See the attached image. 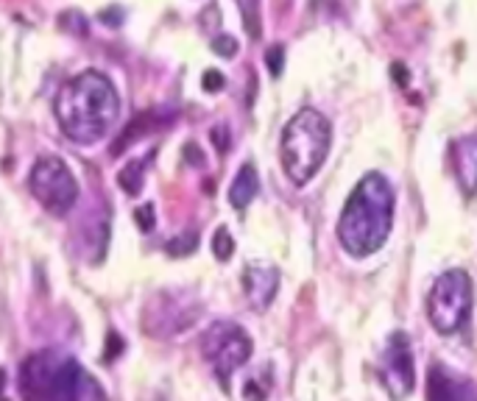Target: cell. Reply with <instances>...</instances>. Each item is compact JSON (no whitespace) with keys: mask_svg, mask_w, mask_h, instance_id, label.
<instances>
[{"mask_svg":"<svg viewBox=\"0 0 477 401\" xmlns=\"http://www.w3.org/2000/svg\"><path fill=\"white\" fill-rule=\"evenodd\" d=\"M380 385L394 401H405L416 385V365H413V346L405 331H394L386 343V351L377 365Z\"/></svg>","mask_w":477,"mask_h":401,"instance_id":"obj_9","label":"cell"},{"mask_svg":"<svg viewBox=\"0 0 477 401\" xmlns=\"http://www.w3.org/2000/svg\"><path fill=\"white\" fill-rule=\"evenodd\" d=\"M201 357L210 362V368L215 371L218 382L227 388L229 376L243 368L251 357V337L246 334V329L232 321L212 323L204 334H201Z\"/></svg>","mask_w":477,"mask_h":401,"instance_id":"obj_7","label":"cell"},{"mask_svg":"<svg viewBox=\"0 0 477 401\" xmlns=\"http://www.w3.org/2000/svg\"><path fill=\"white\" fill-rule=\"evenodd\" d=\"M98 17H101L106 25H120V20H123V8H103Z\"/></svg>","mask_w":477,"mask_h":401,"instance_id":"obj_25","label":"cell"},{"mask_svg":"<svg viewBox=\"0 0 477 401\" xmlns=\"http://www.w3.org/2000/svg\"><path fill=\"white\" fill-rule=\"evenodd\" d=\"M394 226V187L383 173H366L338 221V240L346 254L363 259L380 251Z\"/></svg>","mask_w":477,"mask_h":401,"instance_id":"obj_2","label":"cell"},{"mask_svg":"<svg viewBox=\"0 0 477 401\" xmlns=\"http://www.w3.org/2000/svg\"><path fill=\"white\" fill-rule=\"evenodd\" d=\"M81 368L76 360L39 351L20 365V390L25 401H79Z\"/></svg>","mask_w":477,"mask_h":401,"instance_id":"obj_4","label":"cell"},{"mask_svg":"<svg viewBox=\"0 0 477 401\" xmlns=\"http://www.w3.org/2000/svg\"><path fill=\"white\" fill-rule=\"evenodd\" d=\"M427 401H477L475 382L447 365H430Z\"/></svg>","mask_w":477,"mask_h":401,"instance_id":"obj_11","label":"cell"},{"mask_svg":"<svg viewBox=\"0 0 477 401\" xmlns=\"http://www.w3.org/2000/svg\"><path fill=\"white\" fill-rule=\"evenodd\" d=\"M238 8L243 14V25L248 37H260V0H238Z\"/></svg>","mask_w":477,"mask_h":401,"instance_id":"obj_16","label":"cell"},{"mask_svg":"<svg viewBox=\"0 0 477 401\" xmlns=\"http://www.w3.org/2000/svg\"><path fill=\"white\" fill-rule=\"evenodd\" d=\"M134 223H137L143 232H151L154 223H157V221H154V206H151V204L137 206V209H134Z\"/></svg>","mask_w":477,"mask_h":401,"instance_id":"obj_21","label":"cell"},{"mask_svg":"<svg viewBox=\"0 0 477 401\" xmlns=\"http://www.w3.org/2000/svg\"><path fill=\"white\" fill-rule=\"evenodd\" d=\"M53 112L68 140L79 145H92L117 120L120 98L115 84L103 73L84 70L56 92Z\"/></svg>","mask_w":477,"mask_h":401,"instance_id":"obj_1","label":"cell"},{"mask_svg":"<svg viewBox=\"0 0 477 401\" xmlns=\"http://www.w3.org/2000/svg\"><path fill=\"white\" fill-rule=\"evenodd\" d=\"M212 254H215V259H221V262H227V259H232V254H235V240H232V235H229V229H215V235H212Z\"/></svg>","mask_w":477,"mask_h":401,"instance_id":"obj_17","label":"cell"},{"mask_svg":"<svg viewBox=\"0 0 477 401\" xmlns=\"http://www.w3.org/2000/svg\"><path fill=\"white\" fill-rule=\"evenodd\" d=\"M332 143V126L318 109H302L296 112L285 129H282V143H279V157L285 176L296 184L305 187L326 159Z\"/></svg>","mask_w":477,"mask_h":401,"instance_id":"obj_3","label":"cell"},{"mask_svg":"<svg viewBox=\"0 0 477 401\" xmlns=\"http://www.w3.org/2000/svg\"><path fill=\"white\" fill-rule=\"evenodd\" d=\"M28 187L34 198L45 206V212L56 218L68 215L79 201V181L68 162L59 157H39L34 162L28 173Z\"/></svg>","mask_w":477,"mask_h":401,"instance_id":"obj_6","label":"cell"},{"mask_svg":"<svg viewBox=\"0 0 477 401\" xmlns=\"http://www.w3.org/2000/svg\"><path fill=\"white\" fill-rule=\"evenodd\" d=\"M198 318V301L184 290H159L148 298L143 313V329L151 337H176Z\"/></svg>","mask_w":477,"mask_h":401,"instance_id":"obj_8","label":"cell"},{"mask_svg":"<svg viewBox=\"0 0 477 401\" xmlns=\"http://www.w3.org/2000/svg\"><path fill=\"white\" fill-rule=\"evenodd\" d=\"M227 134H229V131H227V129H221V126H218V129H212V143H215V148H218V151H227V148H229V137H227Z\"/></svg>","mask_w":477,"mask_h":401,"instance_id":"obj_26","label":"cell"},{"mask_svg":"<svg viewBox=\"0 0 477 401\" xmlns=\"http://www.w3.org/2000/svg\"><path fill=\"white\" fill-rule=\"evenodd\" d=\"M184 151L190 154V162H193V164H201V162H204V159H198V154H196V145H187Z\"/></svg>","mask_w":477,"mask_h":401,"instance_id":"obj_27","label":"cell"},{"mask_svg":"<svg viewBox=\"0 0 477 401\" xmlns=\"http://www.w3.org/2000/svg\"><path fill=\"white\" fill-rule=\"evenodd\" d=\"M238 39L235 37H229V34H221V37H215L212 39V51L218 53V56H224V59H232L235 53H238Z\"/></svg>","mask_w":477,"mask_h":401,"instance_id":"obj_19","label":"cell"},{"mask_svg":"<svg viewBox=\"0 0 477 401\" xmlns=\"http://www.w3.org/2000/svg\"><path fill=\"white\" fill-rule=\"evenodd\" d=\"M151 129H154V114H151V112H143L137 120H132V123L123 129V134H120L117 143L112 145V154H123L132 143H137L140 137H146Z\"/></svg>","mask_w":477,"mask_h":401,"instance_id":"obj_14","label":"cell"},{"mask_svg":"<svg viewBox=\"0 0 477 401\" xmlns=\"http://www.w3.org/2000/svg\"><path fill=\"white\" fill-rule=\"evenodd\" d=\"M243 396H246V401H262L265 399V388H257V379H248L246 388H243Z\"/></svg>","mask_w":477,"mask_h":401,"instance_id":"obj_24","label":"cell"},{"mask_svg":"<svg viewBox=\"0 0 477 401\" xmlns=\"http://www.w3.org/2000/svg\"><path fill=\"white\" fill-rule=\"evenodd\" d=\"M265 65H268L271 76L276 79V76L282 73V67H285V48H282V45H274V48H268V51H265Z\"/></svg>","mask_w":477,"mask_h":401,"instance_id":"obj_20","label":"cell"},{"mask_svg":"<svg viewBox=\"0 0 477 401\" xmlns=\"http://www.w3.org/2000/svg\"><path fill=\"white\" fill-rule=\"evenodd\" d=\"M193 248H196V235H187L184 240H170V245H167L170 254H190Z\"/></svg>","mask_w":477,"mask_h":401,"instance_id":"obj_23","label":"cell"},{"mask_svg":"<svg viewBox=\"0 0 477 401\" xmlns=\"http://www.w3.org/2000/svg\"><path fill=\"white\" fill-rule=\"evenodd\" d=\"M475 301V284L466 270L452 268L441 273L427 296V321L438 334H458L469 315Z\"/></svg>","mask_w":477,"mask_h":401,"instance_id":"obj_5","label":"cell"},{"mask_svg":"<svg viewBox=\"0 0 477 401\" xmlns=\"http://www.w3.org/2000/svg\"><path fill=\"white\" fill-rule=\"evenodd\" d=\"M257 190H260V176H257L254 164H243L229 187V204L235 209H246L257 198Z\"/></svg>","mask_w":477,"mask_h":401,"instance_id":"obj_13","label":"cell"},{"mask_svg":"<svg viewBox=\"0 0 477 401\" xmlns=\"http://www.w3.org/2000/svg\"><path fill=\"white\" fill-rule=\"evenodd\" d=\"M201 84H204L207 92H221V89L227 86V79H224V73H218V70H207V73L201 76Z\"/></svg>","mask_w":477,"mask_h":401,"instance_id":"obj_22","label":"cell"},{"mask_svg":"<svg viewBox=\"0 0 477 401\" xmlns=\"http://www.w3.org/2000/svg\"><path fill=\"white\" fill-rule=\"evenodd\" d=\"M452 157V173L458 178V187L464 190V195H475L477 192V131L466 134L461 140L452 143L450 148Z\"/></svg>","mask_w":477,"mask_h":401,"instance_id":"obj_12","label":"cell"},{"mask_svg":"<svg viewBox=\"0 0 477 401\" xmlns=\"http://www.w3.org/2000/svg\"><path fill=\"white\" fill-rule=\"evenodd\" d=\"M143 170H146V162H129L120 173H117V184L123 187V192L129 195H140L143 192Z\"/></svg>","mask_w":477,"mask_h":401,"instance_id":"obj_15","label":"cell"},{"mask_svg":"<svg viewBox=\"0 0 477 401\" xmlns=\"http://www.w3.org/2000/svg\"><path fill=\"white\" fill-rule=\"evenodd\" d=\"M279 290V270L271 262H248L243 270V296L251 310L265 313Z\"/></svg>","mask_w":477,"mask_h":401,"instance_id":"obj_10","label":"cell"},{"mask_svg":"<svg viewBox=\"0 0 477 401\" xmlns=\"http://www.w3.org/2000/svg\"><path fill=\"white\" fill-rule=\"evenodd\" d=\"M59 22H62L65 31H70V34H76V37H87V31H89V20H87L81 11H76V8L62 11Z\"/></svg>","mask_w":477,"mask_h":401,"instance_id":"obj_18","label":"cell"}]
</instances>
